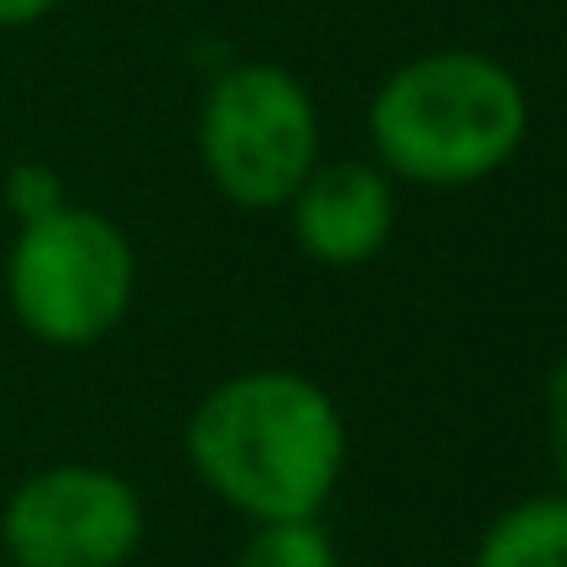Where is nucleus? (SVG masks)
Masks as SVG:
<instances>
[{
	"mask_svg": "<svg viewBox=\"0 0 567 567\" xmlns=\"http://www.w3.org/2000/svg\"><path fill=\"white\" fill-rule=\"evenodd\" d=\"M11 567H127L144 546V496L100 463H50L0 507Z\"/></svg>",
	"mask_w": 567,
	"mask_h": 567,
	"instance_id": "obj_5",
	"label": "nucleus"
},
{
	"mask_svg": "<svg viewBox=\"0 0 567 567\" xmlns=\"http://www.w3.org/2000/svg\"><path fill=\"white\" fill-rule=\"evenodd\" d=\"M183 452L198 485L248 524L320 518L348 468V419L320 380L265 364L198 396Z\"/></svg>",
	"mask_w": 567,
	"mask_h": 567,
	"instance_id": "obj_1",
	"label": "nucleus"
},
{
	"mask_svg": "<svg viewBox=\"0 0 567 567\" xmlns=\"http://www.w3.org/2000/svg\"><path fill=\"white\" fill-rule=\"evenodd\" d=\"M298 248L326 270H359L380 259V248L396 231V183L375 161L342 155L315 161L303 188L287 198Z\"/></svg>",
	"mask_w": 567,
	"mask_h": 567,
	"instance_id": "obj_6",
	"label": "nucleus"
},
{
	"mask_svg": "<svg viewBox=\"0 0 567 567\" xmlns=\"http://www.w3.org/2000/svg\"><path fill=\"white\" fill-rule=\"evenodd\" d=\"M231 567H342V551L320 518H287V524H254Z\"/></svg>",
	"mask_w": 567,
	"mask_h": 567,
	"instance_id": "obj_8",
	"label": "nucleus"
},
{
	"mask_svg": "<svg viewBox=\"0 0 567 567\" xmlns=\"http://www.w3.org/2000/svg\"><path fill=\"white\" fill-rule=\"evenodd\" d=\"M55 6H61V0H0V28H6V33H11V28H33V22H44Z\"/></svg>",
	"mask_w": 567,
	"mask_h": 567,
	"instance_id": "obj_11",
	"label": "nucleus"
},
{
	"mask_svg": "<svg viewBox=\"0 0 567 567\" xmlns=\"http://www.w3.org/2000/svg\"><path fill=\"white\" fill-rule=\"evenodd\" d=\"M474 567H567V491L502 507L474 546Z\"/></svg>",
	"mask_w": 567,
	"mask_h": 567,
	"instance_id": "obj_7",
	"label": "nucleus"
},
{
	"mask_svg": "<svg viewBox=\"0 0 567 567\" xmlns=\"http://www.w3.org/2000/svg\"><path fill=\"white\" fill-rule=\"evenodd\" d=\"M61 204H66V183H61L44 161L11 166V177H6V209H11L17 226H22V220H39V215H50V209H61Z\"/></svg>",
	"mask_w": 567,
	"mask_h": 567,
	"instance_id": "obj_9",
	"label": "nucleus"
},
{
	"mask_svg": "<svg viewBox=\"0 0 567 567\" xmlns=\"http://www.w3.org/2000/svg\"><path fill=\"white\" fill-rule=\"evenodd\" d=\"M524 138V78L485 50H424L391 66L370 100L375 166L391 172V183L474 188L507 172Z\"/></svg>",
	"mask_w": 567,
	"mask_h": 567,
	"instance_id": "obj_2",
	"label": "nucleus"
},
{
	"mask_svg": "<svg viewBox=\"0 0 567 567\" xmlns=\"http://www.w3.org/2000/svg\"><path fill=\"white\" fill-rule=\"evenodd\" d=\"M138 287V254L127 231L89 204H61L39 220H22L6 254V303L17 326L44 348H94L105 342Z\"/></svg>",
	"mask_w": 567,
	"mask_h": 567,
	"instance_id": "obj_3",
	"label": "nucleus"
},
{
	"mask_svg": "<svg viewBox=\"0 0 567 567\" xmlns=\"http://www.w3.org/2000/svg\"><path fill=\"white\" fill-rule=\"evenodd\" d=\"M198 161L237 209H287L320 161V105L281 61H231L198 105Z\"/></svg>",
	"mask_w": 567,
	"mask_h": 567,
	"instance_id": "obj_4",
	"label": "nucleus"
},
{
	"mask_svg": "<svg viewBox=\"0 0 567 567\" xmlns=\"http://www.w3.org/2000/svg\"><path fill=\"white\" fill-rule=\"evenodd\" d=\"M546 424H551V452L563 468V491H567V359L546 380Z\"/></svg>",
	"mask_w": 567,
	"mask_h": 567,
	"instance_id": "obj_10",
	"label": "nucleus"
}]
</instances>
